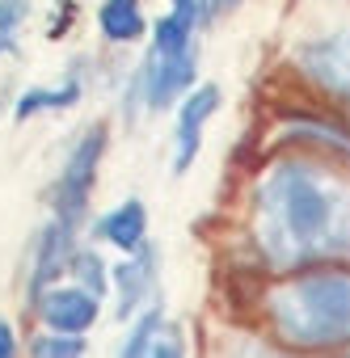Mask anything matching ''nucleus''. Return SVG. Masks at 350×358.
<instances>
[{"instance_id":"f257e3e1","label":"nucleus","mask_w":350,"mask_h":358,"mask_svg":"<svg viewBox=\"0 0 350 358\" xmlns=\"http://www.w3.org/2000/svg\"><path fill=\"white\" fill-rule=\"evenodd\" d=\"M342 194L325 173L300 160L266 173L258 190V241L279 270H295L342 249Z\"/></svg>"},{"instance_id":"f03ea898","label":"nucleus","mask_w":350,"mask_h":358,"mask_svg":"<svg viewBox=\"0 0 350 358\" xmlns=\"http://www.w3.org/2000/svg\"><path fill=\"white\" fill-rule=\"evenodd\" d=\"M270 324L295 350L342 345L350 333V278L346 270H304L270 291Z\"/></svg>"},{"instance_id":"7ed1b4c3","label":"nucleus","mask_w":350,"mask_h":358,"mask_svg":"<svg viewBox=\"0 0 350 358\" xmlns=\"http://www.w3.org/2000/svg\"><path fill=\"white\" fill-rule=\"evenodd\" d=\"M102 152H106V131L102 127H93V131H85L80 139H76V148H72V156H68V164H64V177H59V220L64 224H72L76 228V220L85 215V207H89V194H93V186H97V164H102Z\"/></svg>"},{"instance_id":"20e7f679","label":"nucleus","mask_w":350,"mask_h":358,"mask_svg":"<svg viewBox=\"0 0 350 358\" xmlns=\"http://www.w3.org/2000/svg\"><path fill=\"white\" fill-rule=\"evenodd\" d=\"M195 72H199L195 68V43L178 47V51H152V59L139 72V89H144L152 110H164L195 85Z\"/></svg>"},{"instance_id":"39448f33","label":"nucleus","mask_w":350,"mask_h":358,"mask_svg":"<svg viewBox=\"0 0 350 358\" xmlns=\"http://www.w3.org/2000/svg\"><path fill=\"white\" fill-rule=\"evenodd\" d=\"M102 299L89 295L85 287H43L38 291V316L47 320L51 333H85L97 324Z\"/></svg>"},{"instance_id":"423d86ee","label":"nucleus","mask_w":350,"mask_h":358,"mask_svg":"<svg viewBox=\"0 0 350 358\" xmlns=\"http://www.w3.org/2000/svg\"><path fill=\"white\" fill-rule=\"evenodd\" d=\"M220 110V89L216 85H199L190 89V97L182 101L178 110V131H173V169L186 173L190 160L199 156V143H203V127L207 118Z\"/></svg>"},{"instance_id":"0eeeda50","label":"nucleus","mask_w":350,"mask_h":358,"mask_svg":"<svg viewBox=\"0 0 350 358\" xmlns=\"http://www.w3.org/2000/svg\"><path fill=\"white\" fill-rule=\"evenodd\" d=\"M152 282H156V249H148L144 241L131 249V257L122 262V266H114V287H118V312L122 316H131L139 303H144V295L152 291Z\"/></svg>"},{"instance_id":"6e6552de","label":"nucleus","mask_w":350,"mask_h":358,"mask_svg":"<svg viewBox=\"0 0 350 358\" xmlns=\"http://www.w3.org/2000/svg\"><path fill=\"white\" fill-rule=\"evenodd\" d=\"M300 68L308 76H316L329 93L346 97V38H321V43H308L300 51Z\"/></svg>"},{"instance_id":"1a4fd4ad","label":"nucleus","mask_w":350,"mask_h":358,"mask_svg":"<svg viewBox=\"0 0 350 358\" xmlns=\"http://www.w3.org/2000/svg\"><path fill=\"white\" fill-rule=\"evenodd\" d=\"M68 257H72V224L55 220V224L43 232V241H38V262H34V278H30V295H34V299H38L43 287H51V282L64 274Z\"/></svg>"},{"instance_id":"9d476101","label":"nucleus","mask_w":350,"mask_h":358,"mask_svg":"<svg viewBox=\"0 0 350 358\" xmlns=\"http://www.w3.org/2000/svg\"><path fill=\"white\" fill-rule=\"evenodd\" d=\"M144 232H148V211H144L139 199H127V203H118L114 211H106L97 220V236L110 241V245H118L122 253H131L144 241Z\"/></svg>"},{"instance_id":"9b49d317","label":"nucleus","mask_w":350,"mask_h":358,"mask_svg":"<svg viewBox=\"0 0 350 358\" xmlns=\"http://www.w3.org/2000/svg\"><path fill=\"white\" fill-rule=\"evenodd\" d=\"M97 22H102V34H106L110 43H135V38L148 30L139 0H102Z\"/></svg>"},{"instance_id":"f8f14e48","label":"nucleus","mask_w":350,"mask_h":358,"mask_svg":"<svg viewBox=\"0 0 350 358\" xmlns=\"http://www.w3.org/2000/svg\"><path fill=\"white\" fill-rule=\"evenodd\" d=\"M80 101V80H64L55 89H30L18 97V118H30V114H43V110H64V106H76Z\"/></svg>"},{"instance_id":"ddd939ff","label":"nucleus","mask_w":350,"mask_h":358,"mask_svg":"<svg viewBox=\"0 0 350 358\" xmlns=\"http://www.w3.org/2000/svg\"><path fill=\"white\" fill-rule=\"evenodd\" d=\"M199 30V17L190 9H173L169 17L156 22V51H178V47H190Z\"/></svg>"},{"instance_id":"4468645a","label":"nucleus","mask_w":350,"mask_h":358,"mask_svg":"<svg viewBox=\"0 0 350 358\" xmlns=\"http://www.w3.org/2000/svg\"><path fill=\"white\" fill-rule=\"evenodd\" d=\"M72 262V274H76V287H85L89 295H106V287H110V274H106V262L97 257V253H72L68 257Z\"/></svg>"},{"instance_id":"2eb2a0df","label":"nucleus","mask_w":350,"mask_h":358,"mask_svg":"<svg viewBox=\"0 0 350 358\" xmlns=\"http://www.w3.org/2000/svg\"><path fill=\"white\" fill-rule=\"evenodd\" d=\"M160 324H164V312H148V316H139V324L131 329V337L122 341V354L131 358H144V354H152V341H156V333H160Z\"/></svg>"},{"instance_id":"dca6fc26","label":"nucleus","mask_w":350,"mask_h":358,"mask_svg":"<svg viewBox=\"0 0 350 358\" xmlns=\"http://www.w3.org/2000/svg\"><path fill=\"white\" fill-rule=\"evenodd\" d=\"M26 17H30V0H0V55L13 51V34Z\"/></svg>"},{"instance_id":"f3484780","label":"nucleus","mask_w":350,"mask_h":358,"mask_svg":"<svg viewBox=\"0 0 350 358\" xmlns=\"http://www.w3.org/2000/svg\"><path fill=\"white\" fill-rule=\"evenodd\" d=\"M30 354H38V358H76V354H85V341H80V333H55V337H38L30 345Z\"/></svg>"},{"instance_id":"a211bd4d","label":"nucleus","mask_w":350,"mask_h":358,"mask_svg":"<svg viewBox=\"0 0 350 358\" xmlns=\"http://www.w3.org/2000/svg\"><path fill=\"white\" fill-rule=\"evenodd\" d=\"M18 354V337L9 329V320H0V358H13Z\"/></svg>"},{"instance_id":"6ab92c4d","label":"nucleus","mask_w":350,"mask_h":358,"mask_svg":"<svg viewBox=\"0 0 350 358\" xmlns=\"http://www.w3.org/2000/svg\"><path fill=\"white\" fill-rule=\"evenodd\" d=\"M228 5H237V0H224V9H228Z\"/></svg>"}]
</instances>
